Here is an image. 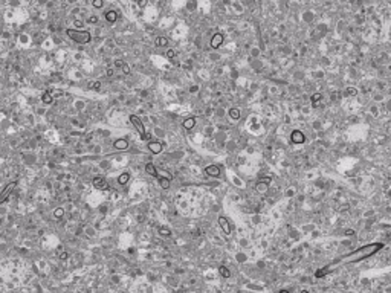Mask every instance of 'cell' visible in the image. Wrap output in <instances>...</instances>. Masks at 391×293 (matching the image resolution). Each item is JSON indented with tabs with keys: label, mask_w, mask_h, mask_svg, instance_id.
Here are the masks:
<instances>
[{
	"label": "cell",
	"mask_w": 391,
	"mask_h": 293,
	"mask_svg": "<svg viewBox=\"0 0 391 293\" xmlns=\"http://www.w3.org/2000/svg\"><path fill=\"white\" fill-rule=\"evenodd\" d=\"M55 215L57 217H61V215H63V209H57L55 211Z\"/></svg>",
	"instance_id": "obj_29"
},
{
	"label": "cell",
	"mask_w": 391,
	"mask_h": 293,
	"mask_svg": "<svg viewBox=\"0 0 391 293\" xmlns=\"http://www.w3.org/2000/svg\"><path fill=\"white\" fill-rule=\"evenodd\" d=\"M128 180H130V174H128V173H122V174L118 177V183H119V185H126Z\"/></svg>",
	"instance_id": "obj_16"
},
{
	"label": "cell",
	"mask_w": 391,
	"mask_h": 293,
	"mask_svg": "<svg viewBox=\"0 0 391 293\" xmlns=\"http://www.w3.org/2000/svg\"><path fill=\"white\" fill-rule=\"evenodd\" d=\"M102 5H104L102 0H95V2H93V6L95 8H102Z\"/></svg>",
	"instance_id": "obj_26"
},
{
	"label": "cell",
	"mask_w": 391,
	"mask_h": 293,
	"mask_svg": "<svg viewBox=\"0 0 391 293\" xmlns=\"http://www.w3.org/2000/svg\"><path fill=\"white\" fill-rule=\"evenodd\" d=\"M290 140L293 142V144H304V142H306V136L303 135V131L293 130L290 133Z\"/></svg>",
	"instance_id": "obj_4"
},
{
	"label": "cell",
	"mask_w": 391,
	"mask_h": 293,
	"mask_svg": "<svg viewBox=\"0 0 391 293\" xmlns=\"http://www.w3.org/2000/svg\"><path fill=\"white\" fill-rule=\"evenodd\" d=\"M130 122L133 124V127H135V128L138 130V133H139L141 139H142V140H147V139H148V135H147L145 127H144V124L141 122V119H139L138 116H135V114H131V116H130Z\"/></svg>",
	"instance_id": "obj_3"
},
{
	"label": "cell",
	"mask_w": 391,
	"mask_h": 293,
	"mask_svg": "<svg viewBox=\"0 0 391 293\" xmlns=\"http://www.w3.org/2000/svg\"><path fill=\"white\" fill-rule=\"evenodd\" d=\"M67 35L70 38H72L74 41L79 43V44H86L92 40L90 37V32H87V31H76V29H67Z\"/></svg>",
	"instance_id": "obj_2"
},
{
	"label": "cell",
	"mask_w": 391,
	"mask_h": 293,
	"mask_svg": "<svg viewBox=\"0 0 391 293\" xmlns=\"http://www.w3.org/2000/svg\"><path fill=\"white\" fill-rule=\"evenodd\" d=\"M90 89H93V90H100V89H101V83H100V81H93V83H90Z\"/></svg>",
	"instance_id": "obj_22"
},
{
	"label": "cell",
	"mask_w": 391,
	"mask_h": 293,
	"mask_svg": "<svg viewBox=\"0 0 391 293\" xmlns=\"http://www.w3.org/2000/svg\"><path fill=\"white\" fill-rule=\"evenodd\" d=\"M105 20H107L110 24H113L115 22L118 20V14H116V11H113V9H109L107 12H105Z\"/></svg>",
	"instance_id": "obj_11"
},
{
	"label": "cell",
	"mask_w": 391,
	"mask_h": 293,
	"mask_svg": "<svg viewBox=\"0 0 391 293\" xmlns=\"http://www.w3.org/2000/svg\"><path fill=\"white\" fill-rule=\"evenodd\" d=\"M156 44L157 46H168V40L164 37H159V38H156Z\"/></svg>",
	"instance_id": "obj_20"
},
{
	"label": "cell",
	"mask_w": 391,
	"mask_h": 293,
	"mask_svg": "<svg viewBox=\"0 0 391 293\" xmlns=\"http://www.w3.org/2000/svg\"><path fill=\"white\" fill-rule=\"evenodd\" d=\"M174 55H176V52H174L173 49H168V50H167V57H168V58H174Z\"/></svg>",
	"instance_id": "obj_25"
},
{
	"label": "cell",
	"mask_w": 391,
	"mask_h": 293,
	"mask_svg": "<svg viewBox=\"0 0 391 293\" xmlns=\"http://www.w3.org/2000/svg\"><path fill=\"white\" fill-rule=\"evenodd\" d=\"M121 67H122V70H124V73H126V75H128V73H130V69H128V66H127L126 63H124Z\"/></svg>",
	"instance_id": "obj_27"
},
{
	"label": "cell",
	"mask_w": 391,
	"mask_h": 293,
	"mask_svg": "<svg viewBox=\"0 0 391 293\" xmlns=\"http://www.w3.org/2000/svg\"><path fill=\"white\" fill-rule=\"evenodd\" d=\"M162 148H164V145L161 144V142H148V150L153 154H159L162 151Z\"/></svg>",
	"instance_id": "obj_9"
},
{
	"label": "cell",
	"mask_w": 391,
	"mask_h": 293,
	"mask_svg": "<svg viewBox=\"0 0 391 293\" xmlns=\"http://www.w3.org/2000/svg\"><path fill=\"white\" fill-rule=\"evenodd\" d=\"M382 247H384V244H382V243H371V244H367V246H362V247H359V249H356L354 252H351V253H348V255L342 256V258L335 260L332 264L325 266V267L330 270V267H333V266H336V264H348V263H358V261H362V260L368 258V256L374 255L376 252H379Z\"/></svg>",
	"instance_id": "obj_1"
},
{
	"label": "cell",
	"mask_w": 391,
	"mask_h": 293,
	"mask_svg": "<svg viewBox=\"0 0 391 293\" xmlns=\"http://www.w3.org/2000/svg\"><path fill=\"white\" fill-rule=\"evenodd\" d=\"M301 293H309V292H307V290H303V292H301Z\"/></svg>",
	"instance_id": "obj_34"
},
{
	"label": "cell",
	"mask_w": 391,
	"mask_h": 293,
	"mask_svg": "<svg viewBox=\"0 0 391 293\" xmlns=\"http://www.w3.org/2000/svg\"><path fill=\"white\" fill-rule=\"evenodd\" d=\"M321 98H322L321 93H313V95H312V107H316L318 102L321 101Z\"/></svg>",
	"instance_id": "obj_17"
},
{
	"label": "cell",
	"mask_w": 391,
	"mask_h": 293,
	"mask_svg": "<svg viewBox=\"0 0 391 293\" xmlns=\"http://www.w3.org/2000/svg\"><path fill=\"white\" fill-rule=\"evenodd\" d=\"M258 182L260 183H271L272 182V177H263V179H260Z\"/></svg>",
	"instance_id": "obj_24"
},
{
	"label": "cell",
	"mask_w": 391,
	"mask_h": 293,
	"mask_svg": "<svg viewBox=\"0 0 391 293\" xmlns=\"http://www.w3.org/2000/svg\"><path fill=\"white\" fill-rule=\"evenodd\" d=\"M228 114H229V118H231V119H238V118H240V110L235 109V107H232V109H229V110H228Z\"/></svg>",
	"instance_id": "obj_15"
},
{
	"label": "cell",
	"mask_w": 391,
	"mask_h": 293,
	"mask_svg": "<svg viewBox=\"0 0 391 293\" xmlns=\"http://www.w3.org/2000/svg\"><path fill=\"white\" fill-rule=\"evenodd\" d=\"M353 234H354V232H353L351 229H347V230H345V235H353Z\"/></svg>",
	"instance_id": "obj_31"
},
{
	"label": "cell",
	"mask_w": 391,
	"mask_h": 293,
	"mask_svg": "<svg viewBox=\"0 0 391 293\" xmlns=\"http://www.w3.org/2000/svg\"><path fill=\"white\" fill-rule=\"evenodd\" d=\"M157 180H159V185H161V188L162 189H168L170 188V179H168V177H162V176H159L157 177Z\"/></svg>",
	"instance_id": "obj_12"
},
{
	"label": "cell",
	"mask_w": 391,
	"mask_h": 293,
	"mask_svg": "<svg viewBox=\"0 0 391 293\" xmlns=\"http://www.w3.org/2000/svg\"><path fill=\"white\" fill-rule=\"evenodd\" d=\"M347 93H348V95H356L358 90H356V89H351V87H350V89H347Z\"/></svg>",
	"instance_id": "obj_28"
},
{
	"label": "cell",
	"mask_w": 391,
	"mask_h": 293,
	"mask_svg": "<svg viewBox=\"0 0 391 293\" xmlns=\"http://www.w3.org/2000/svg\"><path fill=\"white\" fill-rule=\"evenodd\" d=\"M194 125H196V118H188V119L183 121V128L185 130H191V128H194Z\"/></svg>",
	"instance_id": "obj_14"
},
{
	"label": "cell",
	"mask_w": 391,
	"mask_h": 293,
	"mask_svg": "<svg viewBox=\"0 0 391 293\" xmlns=\"http://www.w3.org/2000/svg\"><path fill=\"white\" fill-rule=\"evenodd\" d=\"M12 188H14V183H11V185L8 186V188H6V189H5V191L2 192V197H0V203H2V202H3V200H5L6 197H8V194H9V192L12 191Z\"/></svg>",
	"instance_id": "obj_18"
},
{
	"label": "cell",
	"mask_w": 391,
	"mask_h": 293,
	"mask_svg": "<svg viewBox=\"0 0 391 293\" xmlns=\"http://www.w3.org/2000/svg\"><path fill=\"white\" fill-rule=\"evenodd\" d=\"M220 273L223 275L225 278H229V275H231V273H229V270L225 267V266H221V267H220Z\"/></svg>",
	"instance_id": "obj_21"
},
{
	"label": "cell",
	"mask_w": 391,
	"mask_h": 293,
	"mask_svg": "<svg viewBox=\"0 0 391 293\" xmlns=\"http://www.w3.org/2000/svg\"><path fill=\"white\" fill-rule=\"evenodd\" d=\"M145 171H147V173H148L150 176H153V177H156V179H157V177H159V174H157V171H156V168H154V165H153V163H150V162H148V163L145 165Z\"/></svg>",
	"instance_id": "obj_13"
},
{
	"label": "cell",
	"mask_w": 391,
	"mask_h": 293,
	"mask_svg": "<svg viewBox=\"0 0 391 293\" xmlns=\"http://www.w3.org/2000/svg\"><path fill=\"white\" fill-rule=\"evenodd\" d=\"M159 234L164 235V237H168V235H171V230L168 229V227H165V226H161V227H159Z\"/></svg>",
	"instance_id": "obj_19"
},
{
	"label": "cell",
	"mask_w": 391,
	"mask_h": 293,
	"mask_svg": "<svg viewBox=\"0 0 391 293\" xmlns=\"http://www.w3.org/2000/svg\"><path fill=\"white\" fill-rule=\"evenodd\" d=\"M112 75H113V70L109 69V70H107V76H112Z\"/></svg>",
	"instance_id": "obj_32"
},
{
	"label": "cell",
	"mask_w": 391,
	"mask_h": 293,
	"mask_svg": "<svg viewBox=\"0 0 391 293\" xmlns=\"http://www.w3.org/2000/svg\"><path fill=\"white\" fill-rule=\"evenodd\" d=\"M205 174L211 176V177H219L220 176V168L217 165H208L205 168Z\"/></svg>",
	"instance_id": "obj_8"
},
{
	"label": "cell",
	"mask_w": 391,
	"mask_h": 293,
	"mask_svg": "<svg viewBox=\"0 0 391 293\" xmlns=\"http://www.w3.org/2000/svg\"><path fill=\"white\" fill-rule=\"evenodd\" d=\"M43 101H44V102H48V104H49V102H52V96H50L49 93H44V96H43Z\"/></svg>",
	"instance_id": "obj_23"
},
{
	"label": "cell",
	"mask_w": 391,
	"mask_h": 293,
	"mask_svg": "<svg viewBox=\"0 0 391 293\" xmlns=\"http://www.w3.org/2000/svg\"><path fill=\"white\" fill-rule=\"evenodd\" d=\"M96 22H98L96 17H90V19H89V23H96Z\"/></svg>",
	"instance_id": "obj_30"
},
{
	"label": "cell",
	"mask_w": 391,
	"mask_h": 293,
	"mask_svg": "<svg viewBox=\"0 0 391 293\" xmlns=\"http://www.w3.org/2000/svg\"><path fill=\"white\" fill-rule=\"evenodd\" d=\"M113 147L116 150H127L128 148V140L127 139H118L113 142Z\"/></svg>",
	"instance_id": "obj_10"
},
{
	"label": "cell",
	"mask_w": 391,
	"mask_h": 293,
	"mask_svg": "<svg viewBox=\"0 0 391 293\" xmlns=\"http://www.w3.org/2000/svg\"><path fill=\"white\" fill-rule=\"evenodd\" d=\"M278 293H289L287 290H281V292H278Z\"/></svg>",
	"instance_id": "obj_33"
},
{
	"label": "cell",
	"mask_w": 391,
	"mask_h": 293,
	"mask_svg": "<svg viewBox=\"0 0 391 293\" xmlns=\"http://www.w3.org/2000/svg\"><path fill=\"white\" fill-rule=\"evenodd\" d=\"M93 186H95L96 189L107 191L110 185H109L107 182H105V179H104V177H95V179H93Z\"/></svg>",
	"instance_id": "obj_6"
},
{
	"label": "cell",
	"mask_w": 391,
	"mask_h": 293,
	"mask_svg": "<svg viewBox=\"0 0 391 293\" xmlns=\"http://www.w3.org/2000/svg\"><path fill=\"white\" fill-rule=\"evenodd\" d=\"M223 40H225V35H223V34H220V32H217L214 37L211 38V43H209V44H211V48H212V49H219V48H220V44L223 43Z\"/></svg>",
	"instance_id": "obj_7"
},
{
	"label": "cell",
	"mask_w": 391,
	"mask_h": 293,
	"mask_svg": "<svg viewBox=\"0 0 391 293\" xmlns=\"http://www.w3.org/2000/svg\"><path fill=\"white\" fill-rule=\"evenodd\" d=\"M219 225H220L221 230L225 232V235H231V230H232V226L229 225V221H228V218H226V217L220 215V217H219Z\"/></svg>",
	"instance_id": "obj_5"
}]
</instances>
